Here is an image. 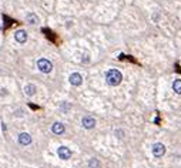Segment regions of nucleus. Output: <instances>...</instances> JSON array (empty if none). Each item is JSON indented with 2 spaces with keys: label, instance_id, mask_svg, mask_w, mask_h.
I'll return each mask as SVG.
<instances>
[{
  "label": "nucleus",
  "instance_id": "10",
  "mask_svg": "<svg viewBox=\"0 0 181 168\" xmlns=\"http://www.w3.org/2000/svg\"><path fill=\"white\" fill-rule=\"evenodd\" d=\"M36 91H37V87L34 86V84H32V83L24 87V94H26L27 97H33L34 94H36Z\"/></svg>",
  "mask_w": 181,
  "mask_h": 168
},
{
  "label": "nucleus",
  "instance_id": "4",
  "mask_svg": "<svg viewBox=\"0 0 181 168\" xmlns=\"http://www.w3.org/2000/svg\"><path fill=\"white\" fill-rule=\"evenodd\" d=\"M73 155L72 150L69 148V147L66 145H60L59 148H57V157L60 158V160H63V161H67V160H70Z\"/></svg>",
  "mask_w": 181,
  "mask_h": 168
},
{
  "label": "nucleus",
  "instance_id": "7",
  "mask_svg": "<svg viewBox=\"0 0 181 168\" xmlns=\"http://www.w3.org/2000/svg\"><path fill=\"white\" fill-rule=\"evenodd\" d=\"M69 83L74 87H78L83 84V76L80 73H72L70 76H69Z\"/></svg>",
  "mask_w": 181,
  "mask_h": 168
},
{
  "label": "nucleus",
  "instance_id": "5",
  "mask_svg": "<svg viewBox=\"0 0 181 168\" xmlns=\"http://www.w3.org/2000/svg\"><path fill=\"white\" fill-rule=\"evenodd\" d=\"M96 124H97V121L91 115H84L81 118V127L84 130H93L94 127H96Z\"/></svg>",
  "mask_w": 181,
  "mask_h": 168
},
{
  "label": "nucleus",
  "instance_id": "9",
  "mask_svg": "<svg viewBox=\"0 0 181 168\" xmlns=\"http://www.w3.org/2000/svg\"><path fill=\"white\" fill-rule=\"evenodd\" d=\"M14 38H16L17 43L24 44L27 41V32H26V30H17V32L14 33Z\"/></svg>",
  "mask_w": 181,
  "mask_h": 168
},
{
  "label": "nucleus",
  "instance_id": "14",
  "mask_svg": "<svg viewBox=\"0 0 181 168\" xmlns=\"http://www.w3.org/2000/svg\"><path fill=\"white\" fill-rule=\"evenodd\" d=\"M115 137L123 138V137H124V131H123V130H117V131H115Z\"/></svg>",
  "mask_w": 181,
  "mask_h": 168
},
{
  "label": "nucleus",
  "instance_id": "1",
  "mask_svg": "<svg viewBox=\"0 0 181 168\" xmlns=\"http://www.w3.org/2000/svg\"><path fill=\"white\" fill-rule=\"evenodd\" d=\"M106 81H107V84L111 87L120 86L121 81H123V74H121V71L117 70V69H110V70H107V73H106Z\"/></svg>",
  "mask_w": 181,
  "mask_h": 168
},
{
  "label": "nucleus",
  "instance_id": "13",
  "mask_svg": "<svg viewBox=\"0 0 181 168\" xmlns=\"http://www.w3.org/2000/svg\"><path fill=\"white\" fill-rule=\"evenodd\" d=\"M88 168H100V161L97 158H90L88 160Z\"/></svg>",
  "mask_w": 181,
  "mask_h": 168
},
{
  "label": "nucleus",
  "instance_id": "6",
  "mask_svg": "<svg viewBox=\"0 0 181 168\" xmlns=\"http://www.w3.org/2000/svg\"><path fill=\"white\" fill-rule=\"evenodd\" d=\"M32 141H33V138H32V136L29 134V133H20L19 136H17V142L20 144V145L23 147H27L32 144Z\"/></svg>",
  "mask_w": 181,
  "mask_h": 168
},
{
  "label": "nucleus",
  "instance_id": "11",
  "mask_svg": "<svg viewBox=\"0 0 181 168\" xmlns=\"http://www.w3.org/2000/svg\"><path fill=\"white\" fill-rule=\"evenodd\" d=\"M173 91L178 94H181V78H176L174 81H173Z\"/></svg>",
  "mask_w": 181,
  "mask_h": 168
},
{
  "label": "nucleus",
  "instance_id": "2",
  "mask_svg": "<svg viewBox=\"0 0 181 168\" xmlns=\"http://www.w3.org/2000/svg\"><path fill=\"white\" fill-rule=\"evenodd\" d=\"M37 69H38V71H41L44 74H49V73H51V70H53V63H51L49 59L41 57V59L37 60Z\"/></svg>",
  "mask_w": 181,
  "mask_h": 168
},
{
  "label": "nucleus",
  "instance_id": "8",
  "mask_svg": "<svg viewBox=\"0 0 181 168\" xmlns=\"http://www.w3.org/2000/svg\"><path fill=\"white\" fill-rule=\"evenodd\" d=\"M64 131H66V125L63 124V123H60V121L53 123V125H51V133H53V134L61 136V134H64Z\"/></svg>",
  "mask_w": 181,
  "mask_h": 168
},
{
  "label": "nucleus",
  "instance_id": "12",
  "mask_svg": "<svg viewBox=\"0 0 181 168\" xmlns=\"http://www.w3.org/2000/svg\"><path fill=\"white\" fill-rule=\"evenodd\" d=\"M26 20H27L30 24H37V23H38V17L36 16L34 13H30V14L26 16Z\"/></svg>",
  "mask_w": 181,
  "mask_h": 168
},
{
  "label": "nucleus",
  "instance_id": "3",
  "mask_svg": "<svg viewBox=\"0 0 181 168\" xmlns=\"http://www.w3.org/2000/svg\"><path fill=\"white\" fill-rule=\"evenodd\" d=\"M165 151H167V148H165V145L163 142H154L151 145V154L155 158H161L165 154Z\"/></svg>",
  "mask_w": 181,
  "mask_h": 168
}]
</instances>
